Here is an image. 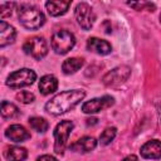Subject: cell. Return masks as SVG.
<instances>
[{"label":"cell","instance_id":"cell-1","mask_svg":"<svg viewBox=\"0 0 161 161\" xmlns=\"http://www.w3.org/2000/svg\"><path fill=\"white\" fill-rule=\"evenodd\" d=\"M84 97L86 92L83 89H70L60 92L45 103V111L54 116L63 114L74 108Z\"/></svg>","mask_w":161,"mask_h":161},{"label":"cell","instance_id":"cell-2","mask_svg":"<svg viewBox=\"0 0 161 161\" xmlns=\"http://www.w3.org/2000/svg\"><path fill=\"white\" fill-rule=\"evenodd\" d=\"M18 19L28 30H36L45 23L44 14L38 8L29 4H20L18 6Z\"/></svg>","mask_w":161,"mask_h":161},{"label":"cell","instance_id":"cell-3","mask_svg":"<svg viewBox=\"0 0 161 161\" xmlns=\"http://www.w3.org/2000/svg\"><path fill=\"white\" fill-rule=\"evenodd\" d=\"M50 44H52L53 50L57 54H67L70 49H73L75 44V38L73 33L65 29H62V30H57L52 35Z\"/></svg>","mask_w":161,"mask_h":161},{"label":"cell","instance_id":"cell-4","mask_svg":"<svg viewBox=\"0 0 161 161\" xmlns=\"http://www.w3.org/2000/svg\"><path fill=\"white\" fill-rule=\"evenodd\" d=\"M36 79V73L29 68H21L9 74L6 79V86L13 89H19L26 86H30Z\"/></svg>","mask_w":161,"mask_h":161},{"label":"cell","instance_id":"cell-5","mask_svg":"<svg viewBox=\"0 0 161 161\" xmlns=\"http://www.w3.org/2000/svg\"><path fill=\"white\" fill-rule=\"evenodd\" d=\"M74 125L72 121H68V119H64V121H60L55 128H54V152L58 153V155H63L65 147H67V141H68V137L73 130Z\"/></svg>","mask_w":161,"mask_h":161},{"label":"cell","instance_id":"cell-6","mask_svg":"<svg viewBox=\"0 0 161 161\" xmlns=\"http://www.w3.org/2000/svg\"><path fill=\"white\" fill-rule=\"evenodd\" d=\"M23 50L31 58L40 60L48 53V44L43 36H33L24 43Z\"/></svg>","mask_w":161,"mask_h":161},{"label":"cell","instance_id":"cell-7","mask_svg":"<svg viewBox=\"0 0 161 161\" xmlns=\"http://www.w3.org/2000/svg\"><path fill=\"white\" fill-rule=\"evenodd\" d=\"M74 16L77 23L80 25L83 30H89L94 21H96V14L92 9V6L87 3H79L74 9Z\"/></svg>","mask_w":161,"mask_h":161},{"label":"cell","instance_id":"cell-8","mask_svg":"<svg viewBox=\"0 0 161 161\" xmlns=\"http://www.w3.org/2000/svg\"><path fill=\"white\" fill-rule=\"evenodd\" d=\"M130 75H131V68L130 67L118 65L103 75L102 83L107 87H117V86H121L122 83H125L130 78Z\"/></svg>","mask_w":161,"mask_h":161},{"label":"cell","instance_id":"cell-9","mask_svg":"<svg viewBox=\"0 0 161 161\" xmlns=\"http://www.w3.org/2000/svg\"><path fill=\"white\" fill-rule=\"evenodd\" d=\"M114 103V98L111 96H103L99 98H93L91 101H87L82 104V112L92 114V113H97L101 112L111 106H113Z\"/></svg>","mask_w":161,"mask_h":161},{"label":"cell","instance_id":"cell-10","mask_svg":"<svg viewBox=\"0 0 161 161\" xmlns=\"http://www.w3.org/2000/svg\"><path fill=\"white\" fill-rule=\"evenodd\" d=\"M141 156L148 160H158L161 158V141L160 140H151L147 141L141 147Z\"/></svg>","mask_w":161,"mask_h":161},{"label":"cell","instance_id":"cell-11","mask_svg":"<svg viewBox=\"0 0 161 161\" xmlns=\"http://www.w3.org/2000/svg\"><path fill=\"white\" fill-rule=\"evenodd\" d=\"M87 49L89 52H93V53L99 54V55H107L112 52V45L107 40L92 36L87 40Z\"/></svg>","mask_w":161,"mask_h":161},{"label":"cell","instance_id":"cell-12","mask_svg":"<svg viewBox=\"0 0 161 161\" xmlns=\"http://www.w3.org/2000/svg\"><path fill=\"white\" fill-rule=\"evenodd\" d=\"M5 136L13 142H24L30 138V132L21 125H11L6 128Z\"/></svg>","mask_w":161,"mask_h":161},{"label":"cell","instance_id":"cell-13","mask_svg":"<svg viewBox=\"0 0 161 161\" xmlns=\"http://www.w3.org/2000/svg\"><path fill=\"white\" fill-rule=\"evenodd\" d=\"M15 36H16V31H15L14 26H11L10 24L1 20L0 21V47L4 48L6 45L14 43Z\"/></svg>","mask_w":161,"mask_h":161},{"label":"cell","instance_id":"cell-14","mask_svg":"<svg viewBox=\"0 0 161 161\" xmlns=\"http://www.w3.org/2000/svg\"><path fill=\"white\" fill-rule=\"evenodd\" d=\"M97 146V141L94 137L91 136H84L79 140H77L74 143L70 145V150L75 151V152H91L92 150H94Z\"/></svg>","mask_w":161,"mask_h":161},{"label":"cell","instance_id":"cell-15","mask_svg":"<svg viewBox=\"0 0 161 161\" xmlns=\"http://www.w3.org/2000/svg\"><path fill=\"white\" fill-rule=\"evenodd\" d=\"M70 1H62V0H50L45 3V8L52 16H60L65 14L70 6Z\"/></svg>","mask_w":161,"mask_h":161},{"label":"cell","instance_id":"cell-16","mask_svg":"<svg viewBox=\"0 0 161 161\" xmlns=\"http://www.w3.org/2000/svg\"><path fill=\"white\" fill-rule=\"evenodd\" d=\"M58 88V79L53 74L43 75L39 80V91L42 94L47 96L50 93H54Z\"/></svg>","mask_w":161,"mask_h":161},{"label":"cell","instance_id":"cell-17","mask_svg":"<svg viewBox=\"0 0 161 161\" xmlns=\"http://www.w3.org/2000/svg\"><path fill=\"white\" fill-rule=\"evenodd\" d=\"M4 156L8 161H24L28 157V151L20 146H10L5 150Z\"/></svg>","mask_w":161,"mask_h":161},{"label":"cell","instance_id":"cell-18","mask_svg":"<svg viewBox=\"0 0 161 161\" xmlns=\"http://www.w3.org/2000/svg\"><path fill=\"white\" fill-rule=\"evenodd\" d=\"M84 64L83 58H78V57H73V58H68L63 62L62 64V70L64 74H73L75 72H78Z\"/></svg>","mask_w":161,"mask_h":161},{"label":"cell","instance_id":"cell-19","mask_svg":"<svg viewBox=\"0 0 161 161\" xmlns=\"http://www.w3.org/2000/svg\"><path fill=\"white\" fill-rule=\"evenodd\" d=\"M19 113H20V111L14 103H10L8 101H3L1 102V116L4 118H8V119L10 118L11 119V118L18 117Z\"/></svg>","mask_w":161,"mask_h":161},{"label":"cell","instance_id":"cell-20","mask_svg":"<svg viewBox=\"0 0 161 161\" xmlns=\"http://www.w3.org/2000/svg\"><path fill=\"white\" fill-rule=\"evenodd\" d=\"M28 122H29V126H30L34 131H36V132H39V133H44V132L48 131V128H49V123H48L47 119L43 118V117H36V116H34V117H30Z\"/></svg>","mask_w":161,"mask_h":161},{"label":"cell","instance_id":"cell-21","mask_svg":"<svg viewBox=\"0 0 161 161\" xmlns=\"http://www.w3.org/2000/svg\"><path fill=\"white\" fill-rule=\"evenodd\" d=\"M116 133H117V130L116 127H107L99 136V142L101 145H108L113 141V138L116 137Z\"/></svg>","mask_w":161,"mask_h":161},{"label":"cell","instance_id":"cell-22","mask_svg":"<svg viewBox=\"0 0 161 161\" xmlns=\"http://www.w3.org/2000/svg\"><path fill=\"white\" fill-rule=\"evenodd\" d=\"M127 5H130L131 8H133L135 10H147V11H153L156 9V5L152 4V3H147V1H143V3H127Z\"/></svg>","mask_w":161,"mask_h":161},{"label":"cell","instance_id":"cell-23","mask_svg":"<svg viewBox=\"0 0 161 161\" xmlns=\"http://www.w3.org/2000/svg\"><path fill=\"white\" fill-rule=\"evenodd\" d=\"M16 99L24 104H28V103H31L34 102L35 99V96L31 93V92H28V91H21L16 94Z\"/></svg>","mask_w":161,"mask_h":161},{"label":"cell","instance_id":"cell-24","mask_svg":"<svg viewBox=\"0 0 161 161\" xmlns=\"http://www.w3.org/2000/svg\"><path fill=\"white\" fill-rule=\"evenodd\" d=\"M15 5H16L15 3H3L0 5V18L1 19H5V18L10 16Z\"/></svg>","mask_w":161,"mask_h":161},{"label":"cell","instance_id":"cell-25","mask_svg":"<svg viewBox=\"0 0 161 161\" xmlns=\"http://www.w3.org/2000/svg\"><path fill=\"white\" fill-rule=\"evenodd\" d=\"M36 161H58V160L52 155H42L36 158Z\"/></svg>","mask_w":161,"mask_h":161},{"label":"cell","instance_id":"cell-26","mask_svg":"<svg viewBox=\"0 0 161 161\" xmlns=\"http://www.w3.org/2000/svg\"><path fill=\"white\" fill-rule=\"evenodd\" d=\"M122 161H138V158H137V156H135V155H128V156H126Z\"/></svg>","mask_w":161,"mask_h":161},{"label":"cell","instance_id":"cell-27","mask_svg":"<svg viewBox=\"0 0 161 161\" xmlns=\"http://www.w3.org/2000/svg\"><path fill=\"white\" fill-rule=\"evenodd\" d=\"M97 121H98L97 118H88V119H87V125H88V126H89V125H91V126H92V125H96Z\"/></svg>","mask_w":161,"mask_h":161},{"label":"cell","instance_id":"cell-28","mask_svg":"<svg viewBox=\"0 0 161 161\" xmlns=\"http://www.w3.org/2000/svg\"><path fill=\"white\" fill-rule=\"evenodd\" d=\"M157 113H158V119H160V125H161V104H157Z\"/></svg>","mask_w":161,"mask_h":161},{"label":"cell","instance_id":"cell-29","mask_svg":"<svg viewBox=\"0 0 161 161\" xmlns=\"http://www.w3.org/2000/svg\"><path fill=\"white\" fill-rule=\"evenodd\" d=\"M160 23H161V14H160Z\"/></svg>","mask_w":161,"mask_h":161}]
</instances>
